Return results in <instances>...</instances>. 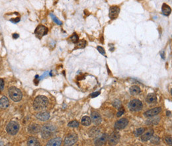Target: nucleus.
I'll use <instances>...</instances> for the list:
<instances>
[{
	"label": "nucleus",
	"instance_id": "obj_12",
	"mask_svg": "<svg viewBox=\"0 0 172 146\" xmlns=\"http://www.w3.org/2000/svg\"><path fill=\"white\" fill-rule=\"evenodd\" d=\"M40 126L37 124H31L28 127V132L31 134H36V133L40 132Z\"/></svg>",
	"mask_w": 172,
	"mask_h": 146
},
{
	"label": "nucleus",
	"instance_id": "obj_18",
	"mask_svg": "<svg viewBox=\"0 0 172 146\" xmlns=\"http://www.w3.org/2000/svg\"><path fill=\"white\" fill-rule=\"evenodd\" d=\"M10 105L9 100L6 97H3L0 98V108L1 109H6Z\"/></svg>",
	"mask_w": 172,
	"mask_h": 146
},
{
	"label": "nucleus",
	"instance_id": "obj_33",
	"mask_svg": "<svg viewBox=\"0 0 172 146\" xmlns=\"http://www.w3.org/2000/svg\"><path fill=\"white\" fill-rule=\"evenodd\" d=\"M97 50L101 54H102V55H105V51L104 49L102 47H97Z\"/></svg>",
	"mask_w": 172,
	"mask_h": 146
},
{
	"label": "nucleus",
	"instance_id": "obj_32",
	"mask_svg": "<svg viewBox=\"0 0 172 146\" xmlns=\"http://www.w3.org/2000/svg\"><path fill=\"white\" fill-rule=\"evenodd\" d=\"M124 113V108H119V112H117V117H120V116H122L123 114Z\"/></svg>",
	"mask_w": 172,
	"mask_h": 146
},
{
	"label": "nucleus",
	"instance_id": "obj_14",
	"mask_svg": "<svg viewBox=\"0 0 172 146\" xmlns=\"http://www.w3.org/2000/svg\"><path fill=\"white\" fill-rule=\"evenodd\" d=\"M91 120L95 125H99L101 123V117L97 112H93L91 114Z\"/></svg>",
	"mask_w": 172,
	"mask_h": 146
},
{
	"label": "nucleus",
	"instance_id": "obj_29",
	"mask_svg": "<svg viewBox=\"0 0 172 146\" xmlns=\"http://www.w3.org/2000/svg\"><path fill=\"white\" fill-rule=\"evenodd\" d=\"M151 143L154 144H158L160 143V138L158 136H154L153 138L151 140Z\"/></svg>",
	"mask_w": 172,
	"mask_h": 146
},
{
	"label": "nucleus",
	"instance_id": "obj_2",
	"mask_svg": "<svg viewBox=\"0 0 172 146\" xmlns=\"http://www.w3.org/2000/svg\"><path fill=\"white\" fill-rule=\"evenodd\" d=\"M56 130V128L55 126H52V125L46 124L43 126L40 130L41 136L45 140L48 139L49 137L52 136V134H54Z\"/></svg>",
	"mask_w": 172,
	"mask_h": 146
},
{
	"label": "nucleus",
	"instance_id": "obj_9",
	"mask_svg": "<svg viewBox=\"0 0 172 146\" xmlns=\"http://www.w3.org/2000/svg\"><path fill=\"white\" fill-rule=\"evenodd\" d=\"M108 140L107 133H103L101 136L97 137L95 140V144L96 146H102L106 143Z\"/></svg>",
	"mask_w": 172,
	"mask_h": 146
},
{
	"label": "nucleus",
	"instance_id": "obj_35",
	"mask_svg": "<svg viewBox=\"0 0 172 146\" xmlns=\"http://www.w3.org/2000/svg\"><path fill=\"white\" fill-rule=\"evenodd\" d=\"M51 16L52 17V18H53V20L54 21V22H55L57 24H58V25H61L62 24V22H60L59 20H58L55 16L54 15H52V14H51Z\"/></svg>",
	"mask_w": 172,
	"mask_h": 146
},
{
	"label": "nucleus",
	"instance_id": "obj_24",
	"mask_svg": "<svg viewBox=\"0 0 172 146\" xmlns=\"http://www.w3.org/2000/svg\"><path fill=\"white\" fill-rule=\"evenodd\" d=\"M91 120L89 116H83L82 119V124L85 126H88L91 124Z\"/></svg>",
	"mask_w": 172,
	"mask_h": 146
},
{
	"label": "nucleus",
	"instance_id": "obj_19",
	"mask_svg": "<svg viewBox=\"0 0 172 146\" xmlns=\"http://www.w3.org/2000/svg\"><path fill=\"white\" fill-rule=\"evenodd\" d=\"M27 146H40V142L36 137H31L27 140Z\"/></svg>",
	"mask_w": 172,
	"mask_h": 146
},
{
	"label": "nucleus",
	"instance_id": "obj_16",
	"mask_svg": "<svg viewBox=\"0 0 172 146\" xmlns=\"http://www.w3.org/2000/svg\"><path fill=\"white\" fill-rule=\"evenodd\" d=\"M62 141L60 137H55V138L50 140L46 146H60Z\"/></svg>",
	"mask_w": 172,
	"mask_h": 146
},
{
	"label": "nucleus",
	"instance_id": "obj_23",
	"mask_svg": "<svg viewBox=\"0 0 172 146\" xmlns=\"http://www.w3.org/2000/svg\"><path fill=\"white\" fill-rule=\"evenodd\" d=\"M130 93L132 95H136L140 93V89L138 86H132L130 88Z\"/></svg>",
	"mask_w": 172,
	"mask_h": 146
},
{
	"label": "nucleus",
	"instance_id": "obj_10",
	"mask_svg": "<svg viewBox=\"0 0 172 146\" xmlns=\"http://www.w3.org/2000/svg\"><path fill=\"white\" fill-rule=\"evenodd\" d=\"M128 123V121L127 118H121L118 121H117L115 125V128L117 130H122V129H124L127 126Z\"/></svg>",
	"mask_w": 172,
	"mask_h": 146
},
{
	"label": "nucleus",
	"instance_id": "obj_15",
	"mask_svg": "<svg viewBox=\"0 0 172 146\" xmlns=\"http://www.w3.org/2000/svg\"><path fill=\"white\" fill-rule=\"evenodd\" d=\"M36 118L40 121H47L50 118V114L47 112H41L36 114Z\"/></svg>",
	"mask_w": 172,
	"mask_h": 146
},
{
	"label": "nucleus",
	"instance_id": "obj_34",
	"mask_svg": "<svg viewBox=\"0 0 172 146\" xmlns=\"http://www.w3.org/2000/svg\"><path fill=\"white\" fill-rule=\"evenodd\" d=\"M4 88V81L2 78L0 79V92L3 90Z\"/></svg>",
	"mask_w": 172,
	"mask_h": 146
},
{
	"label": "nucleus",
	"instance_id": "obj_31",
	"mask_svg": "<svg viewBox=\"0 0 172 146\" xmlns=\"http://www.w3.org/2000/svg\"><path fill=\"white\" fill-rule=\"evenodd\" d=\"M165 141L167 145L171 146L172 145V141H171V136H166L165 137Z\"/></svg>",
	"mask_w": 172,
	"mask_h": 146
},
{
	"label": "nucleus",
	"instance_id": "obj_3",
	"mask_svg": "<svg viewBox=\"0 0 172 146\" xmlns=\"http://www.w3.org/2000/svg\"><path fill=\"white\" fill-rule=\"evenodd\" d=\"M8 93L11 99L14 102H19L22 99L23 94L21 91L15 86L10 87L8 90Z\"/></svg>",
	"mask_w": 172,
	"mask_h": 146
},
{
	"label": "nucleus",
	"instance_id": "obj_13",
	"mask_svg": "<svg viewBox=\"0 0 172 146\" xmlns=\"http://www.w3.org/2000/svg\"><path fill=\"white\" fill-rule=\"evenodd\" d=\"M161 110H162V108L160 107L154 108H152V109L145 112L144 114L146 117H147V118H149V117H153L154 116L158 115L161 112Z\"/></svg>",
	"mask_w": 172,
	"mask_h": 146
},
{
	"label": "nucleus",
	"instance_id": "obj_17",
	"mask_svg": "<svg viewBox=\"0 0 172 146\" xmlns=\"http://www.w3.org/2000/svg\"><path fill=\"white\" fill-rule=\"evenodd\" d=\"M146 102L150 104L156 103V102H157L156 95L154 93H150V94H148L147 97H146Z\"/></svg>",
	"mask_w": 172,
	"mask_h": 146
},
{
	"label": "nucleus",
	"instance_id": "obj_39",
	"mask_svg": "<svg viewBox=\"0 0 172 146\" xmlns=\"http://www.w3.org/2000/svg\"><path fill=\"white\" fill-rule=\"evenodd\" d=\"M167 116H170V114H171V112H169V111H168V112H167Z\"/></svg>",
	"mask_w": 172,
	"mask_h": 146
},
{
	"label": "nucleus",
	"instance_id": "obj_22",
	"mask_svg": "<svg viewBox=\"0 0 172 146\" xmlns=\"http://www.w3.org/2000/svg\"><path fill=\"white\" fill-rule=\"evenodd\" d=\"M100 133V131L97 128H95V127H93L91 128L90 132H89V135L91 137H95V136H97L99 135V133Z\"/></svg>",
	"mask_w": 172,
	"mask_h": 146
},
{
	"label": "nucleus",
	"instance_id": "obj_36",
	"mask_svg": "<svg viewBox=\"0 0 172 146\" xmlns=\"http://www.w3.org/2000/svg\"><path fill=\"white\" fill-rule=\"evenodd\" d=\"M99 92H97V93H92L91 94V97H93V98H94V97H97V96H98L99 94Z\"/></svg>",
	"mask_w": 172,
	"mask_h": 146
},
{
	"label": "nucleus",
	"instance_id": "obj_1",
	"mask_svg": "<svg viewBox=\"0 0 172 146\" xmlns=\"http://www.w3.org/2000/svg\"><path fill=\"white\" fill-rule=\"evenodd\" d=\"M48 98L43 95H40L36 97L33 102V107L35 110H41L48 106Z\"/></svg>",
	"mask_w": 172,
	"mask_h": 146
},
{
	"label": "nucleus",
	"instance_id": "obj_27",
	"mask_svg": "<svg viewBox=\"0 0 172 146\" xmlns=\"http://www.w3.org/2000/svg\"><path fill=\"white\" fill-rule=\"evenodd\" d=\"M68 126L69 127H72V128H77L79 126V122H77L76 120L72 121V122H70L68 123Z\"/></svg>",
	"mask_w": 172,
	"mask_h": 146
},
{
	"label": "nucleus",
	"instance_id": "obj_38",
	"mask_svg": "<svg viewBox=\"0 0 172 146\" xmlns=\"http://www.w3.org/2000/svg\"><path fill=\"white\" fill-rule=\"evenodd\" d=\"M19 36H18V35L17 34H13V37L14 38H17Z\"/></svg>",
	"mask_w": 172,
	"mask_h": 146
},
{
	"label": "nucleus",
	"instance_id": "obj_4",
	"mask_svg": "<svg viewBox=\"0 0 172 146\" xmlns=\"http://www.w3.org/2000/svg\"><path fill=\"white\" fill-rule=\"evenodd\" d=\"M19 130V124L15 121H11L7 124L6 127V131L11 136L16 135Z\"/></svg>",
	"mask_w": 172,
	"mask_h": 146
},
{
	"label": "nucleus",
	"instance_id": "obj_25",
	"mask_svg": "<svg viewBox=\"0 0 172 146\" xmlns=\"http://www.w3.org/2000/svg\"><path fill=\"white\" fill-rule=\"evenodd\" d=\"M144 130H145V129L143 128H140L137 129V130L135 132V136L138 137V136H141V135L142 134V133H144Z\"/></svg>",
	"mask_w": 172,
	"mask_h": 146
},
{
	"label": "nucleus",
	"instance_id": "obj_5",
	"mask_svg": "<svg viewBox=\"0 0 172 146\" xmlns=\"http://www.w3.org/2000/svg\"><path fill=\"white\" fill-rule=\"evenodd\" d=\"M142 106H143V105H142V102L137 99L132 100L128 104L129 109L132 112H138L141 110Z\"/></svg>",
	"mask_w": 172,
	"mask_h": 146
},
{
	"label": "nucleus",
	"instance_id": "obj_26",
	"mask_svg": "<svg viewBox=\"0 0 172 146\" xmlns=\"http://www.w3.org/2000/svg\"><path fill=\"white\" fill-rule=\"evenodd\" d=\"M86 41L84 40H81L79 41V42H78V47L77 49H83L86 47Z\"/></svg>",
	"mask_w": 172,
	"mask_h": 146
},
{
	"label": "nucleus",
	"instance_id": "obj_28",
	"mask_svg": "<svg viewBox=\"0 0 172 146\" xmlns=\"http://www.w3.org/2000/svg\"><path fill=\"white\" fill-rule=\"evenodd\" d=\"M70 40H71V41H72V43H78V41H79V37H78V36L75 34H74L72 37H70Z\"/></svg>",
	"mask_w": 172,
	"mask_h": 146
},
{
	"label": "nucleus",
	"instance_id": "obj_7",
	"mask_svg": "<svg viewBox=\"0 0 172 146\" xmlns=\"http://www.w3.org/2000/svg\"><path fill=\"white\" fill-rule=\"evenodd\" d=\"M120 133L119 132H113L108 139V142L111 146L115 145L119 143L120 140Z\"/></svg>",
	"mask_w": 172,
	"mask_h": 146
},
{
	"label": "nucleus",
	"instance_id": "obj_21",
	"mask_svg": "<svg viewBox=\"0 0 172 146\" xmlns=\"http://www.w3.org/2000/svg\"><path fill=\"white\" fill-rule=\"evenodd\" d=\"M162 13L165 15H169L171 13V7L167 5L166 3H163L162 6Z\"/></svg>",
	"mask_w": 172,
	"mask_h": 146
},
{
	"label": "nucleus",
	"instance_id": "obj_6",
	"mask_svg": "<svg viewBox=\"0 0 172 146\" xmlns=\"http://www.w3.org/2000/svg\"><path fill=\"white\" fill-rule=\"evenodd\" d=\"M78 140V136L75 133H70L66 137L64 141V146H72L77 142Z\"/></svg>",
	"mask_w": 172,
	"mask_h": 146
},
{
	"label": "nucleus",
	"instance_id": "obj_8",
	"mask_svg": "<svg viewBox=\"0 0 172 146\" xmlns=\"http://www.w3.org/2000/svg\"><path fill=\"white\" fill-rule=\"evenodd\" d=\"M48 31V30L47 27H46L45 26L40 25V26H39L36 27V29H35V33L38 38L40 39L41 37H43V36L47 34Z\"/></svg>",
	"mask_w": 172,
	"mask_h": 146
},
{
	"label": "nucleus",
	"instance_id": "obj_37",
	"mask_svg": "<svg viewBox=\"0 0 172 146\" xmlns=\"http://www.w3.org/2000/svg\"><path fill=\"white\" fill-rule=\"evenodd\" d=\"M0 146H4V144L2 141L0 140Z\"/></svg>",
	"mask_w": 172,
	"mask_h": 146
},
{
	"label": "nucleus",
	"instance_id": "obj_11",
	"mask_svg": "<svg viewBox=\"0 0 172 146\" xmlns=\"http://www.w3.org/2000/svg\"><path fill=\"white\" fill-rule=\"evenodd\" d=\"M120 12V8L118 6H112L109 10V18L111 19H115L118 17Z\"/></svg>",
	"mask_w": 172,
	"mask_h": 146
},
{
	"label": "nucleus",
	"instance_id": "obj_20",
	"mask_svg": "<svg viewBox=\"0 0 172 146\" xmlns=\"http://www.w3.org/2000/svg\"><path fill=\"white\" fill-rule=\"evenodd\" d=\"M154 130H152V129H151V130H148L147 132L145 133L144 134H143V136H142V137H141V139L142 141H148V140H150L151 137H152L154 135Z\"/></svg>",
	"mask_w": 172,
	"mask_h": 146
},
{
	"label": "nucleus",
	"instance_id": "obj_30",
	"mask_svg": "<svg viewBox=\"0 0 172 146\" xmlns=\"http://www.w3.org/2000/svg\"><path fill=\"white\" fill-rule=\"evenodd\" d=\"M113 105L117 108H120L121 107V102L119 100H116V101L113 103Z\"/></svg>",
	"mask_w": 172,
	"mask_h": 146
}]
</instances>
